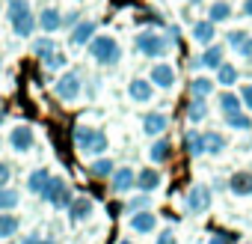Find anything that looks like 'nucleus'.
<instances>
[{"mask_svg": "<svg viewBox=\"0 0 252 244\" xmlns=\"http://www.w3.org/2000/svg\"><path fill=\"white\" fill-rule=\"evenodd\" d=\"M74 146H77V152H83V155H104L107 146H110V140H107V134L98 131V128L77 125V128H74Z\"/></svg>", "mask_w": 252, "mask_h": 244, "instance_id": "f257e3e1", "label": "nucleus"}, {"mask_svg": "<svg viewBox=\"0 0 252 244\" xmlns=\"http://www.w3.org/2000/svg\"><path fill=\"white\" fill-rule=\"evenodd\" d=\"M9 3V24H12V33L15 36H30L33 30H36V15L30 12V3L27 0H6Z\"/></svg>", "mask_w": 252, "mask_h": 244, "instance_id": "f03ea898", "label": "nucleus"}, {"mask_svg": "<svg viewBox=\"0 0 252 244\" xmlns=\"http://www.w3.org/2000/svg\"><path fill=\"white\" fill-rule=\"evenodd\" d=\"M89 54H92V60L101 63V66H116V63L122 60V48H119L116 36H92Z\"/></svg>", "mask_w": 252, "mask_h": 244, "instance_id": "7ed1b4c3", "label": "nucleus"}, {"mask_svg": "<svg viewBox=\"0 0 252 244\" xmlns=\"http://www.w3.org/2000/svg\"><path fill=\"white\" fill-rule=\"evenodd\" d=\"M134 45H137V51L140 54H146V57H152V60H160V57H166L169 54V39L166 36H160V33H155V30H143V33H137V39H134Z\"/></svg>", "mask_w": 252, "mask_h": 244, "instance_id": "20e7f679", "label": "nucleus"}, {"mask_svg": "<svg viewBox=\"0 0 252 244\" xmlns=\"http://www.w3.org/2000/svg\"><path fill=\"white\" fill-rule=\"evenodd\" d=\"M42 200H48L54 208H68V203L74 200V194H71V188H68V182H65V179L51 176V182H48V188H45Z\"/></svg>", "mask_w": 252, "mask_h": 244, "instance_id": "39448f33", "label": "nucleus"}, {"mask_svg": "<svg viewBox=\"0 0 252 244\" xmlns=\"http://www.w3.org/2000/svg\"><path fill=\"white\" fill-rule=\"evenodd\" d=\"M80 86H83L80 72H65V75H60V81L54 83V92H57L60 101H74V98L80 95Z\"/></svg>", "mask_w": 252, "mask_h": 244, "instance_id": "423d86ee", "label": "nucleus"}, {"mask_svg": "<svg viewBox=\"0 0 252 244\" xmlns=\"http://www.w3.org/2000/svg\"><path fill=\"white\" fill-rule=\"evenodd\" d=\"M187 208H190L193 214L208 211V208H211V188H208V185H193L190 194H187Z\"/></svg>", "mask_w": 252, "mask_h": 244, "instance_id": "0eeeda50", "label": "nucleus"}, {"mask_svg": "<svg viewBox=\"0 0 252 244\" xmlns=\"http://www.w3.org/2000/svg\"><path fill=\"white\" fill-rule=\"evenodd\" d=\"M33 143H36V134H33L30 125H15V128L9 131V146H12L15 152H30Z\"/></svg>", "mask_w": 252, "mask_h": 244, "instance_id": "6e6552de", "label": "nucleus"}, {"mask_svg": "<svg viewBox=\"0 0 252 244\" xmlns=\"http://www.w3.org/2000/svg\"><path fill=\"white\" fill-rule=\"evenodd\" d=\"M92 211H95V203H92L89 197H74V200L68 203V217H71V223H83V220H89Z\"/></svg>", "mask_w": 252, "mask_h": 244, "instance_id": "1a4fd4ad", "label": "nucleus"}, {"mask_svg": "<svg viewBox=\"0 0 252 244\" xmlns=\"http://www.w3.org/2000/svg\"><path fill=\"white\" fill-rule=\"evenodd\" d=\"M134 185H137V173H134L131 167H119V170H113V176H110V188H113L116 194L131 191Z\"/></svg>", "mask_w": 252, "mask_h": 244, "instance_id": "9d476101", "label": "nucleus"}, {"mask_svg": "<svg viewBox=\"0 0 252 244\" xmlns=\"http://www.w3.org/2000/svg\"><path fill=\"white\" fill-rule=\"evenodd\" d=\"M152 86H160V89H169V86H175V69L169 66V63H155L152 66V81H149Z\"/></svg>", "mask_w": 252, "mask_h": 244, "instance_id": "9b49d317", "label": "nucleus"}, {"mask_svg": "<svg viewBox=\"0 0 252 244\" xmlns=\"http://www.w3.org/2000/svg\"><path fill=\"white\" fill-rule=\"evenodd\" d=\"M95 30H98V24H95V21H77V24H74V30H71V45H74V48L89 45V42H92V36H95Z\"/></svg>", "mask_w": 252, "mask_h": 244, "instance_id": "f8f14e48", "label": "nucleus"}, {"mask_svg": "<svg viewBox=\"0 0 252 244\" xmlns=\"http://www.w3.org/2000/svg\"><path fill=\"white\" fill-rule=\"evenodd\" d=\"M155 226H158V214H155L152 208H146V211H137V214H131V229H134V232L146 235V232H155Z\"/></svg>", "mask_w": 252, "mask_h": 244, "instance_id": "ddd939ff", "label": "nucleus"}, {"mask_svg": "<svg viewBox=\"0 0 252 244\" xmlns=\"http://www.w3.org/2000/svg\"><path fill=\"white\" fill-rule=\"evenodd\" d=\"M166 125H169L166 113H146V116H143V131H146L149 137H160V134L166 131Z\"/></svg>", "mask_w": 252, "mask_h": 244, "instance_id": "4468645a", "label": "nucleus"}, {"mask_svg": "<svg viewBox=\"0 0 252 244\" xmlns=\"http://www.w3.org/2000/svg\"><path fill=\"white\" fill-rule=\"evenodd\" d=\"M39 27H42L45 33H57V30L63 27V12L54 9V6L42 9V12H39Z\"/></svg>", "mask_w": 252, "mask_h": 244, "instance_id": "2eb2a0df", "label": "nucleus"}, {"mask_svg": "<svg viewBox=\"0 0 252 244\" xmlns=\"http://www.w3.org/2000/svg\"><path fill=\"white\" fill-rule=\"evenodd\" d=\"M48 182H51V173H48L45 167H39V170H33V173L27 176V191H30L33 197H42L45 188H48Z\"/></svg>", "mask_w": 252, "mask_h": 244, "instance_id": "dca6fc26", "label": "nucleus"}, {"mask_svg": "<svg viewBox=\"0 0 252 244\" xmlns=\"http://www.w3.org/2000/svg\"><path fill=\"white\" fill-rule=\"evenodd\" d=\"M160 182H163V176L158 173V170H143V173H137V188L143 191V194H152V191H158L160 188Z\"/></svg>", "mask_w": 252, "mask_h": 244, "instance_id": "f3484780", "label": "nucleus"}, {"mask_svg": "<svg viewBox=\"0 0 252 244\" xmlns=\"http://www.w3.org/2000/svg\"><path fill=\"white\" fill-rule=\"evenodd\" d=\"M128 95H131L134 101H149V98L155 95V86H152L149 81H143V78H134V81L128 83Z\"/></svg>", "mask_w": 252, "mask_h": 244, "instance_id": "a211bd4d", "label": "nucleus"}, {"mask_svg": "<svg viewBox=\"0 0 252 244\" xmlns=\"http://www.w3.org/2000/svg\"><path fill=\"white\" fill-rule=\"evenodd\" d=\"M228 188H231V194H237V197H249L252 194V173L246 170V173H234L231 179H228Z\"/></svg>", "mask_w": 252, "mask_h": 244, "instance_id": "6ab92c4d", "label": "nucleus"}, {"mask_svg": "<svg viewBox=\"0 0 252 244\" xmlns=\"http://www.w3.org/2000/svg\"><path fill=\"white\" fill-rule=\"evenodd\" d=\"M222 57H225V51H222L220 45H211V48H208L196 63H193V66H199V63H202V66H208V69H220V66H222Z\"/></svg>", "mask_w": 252, "mask_h": 244, "instance_id": "aec40b11", "label": "nucleus"}, {"mask_svg": "<svg viewBox=\"0 0 252 244\" xmlns=\"http://www.w3.org/2000/svg\"><path fill=\"white\" fill-rule=\"evenodd\" d=\"M18 203H21V194L15 188H9V185L0 188V211H15Z\"/></svg>", "mask_w": 252, "mask_h": 244, "instance_id": "412c9836", "label": "nucleus"}, {"mask_svg": "<svg viewBox=\"0 0 252 244\" xmlns=\"http://www.w3.org/2000/svg\"><path fill=\"white\" fill-rule=\"evenodd\" d=\"M54 51H57V42H54L51 36H42V39H36V42H33V57H36V60H42V63H45Z\"/></svg>", "mask_w": 252, "mask_h": 244, "instance_id": "4be33fe9", "label": "nucleus"}, {"mask_svg": "<svg viewBox=\"0 0 252 244\" xmlns=\"http://www.w3.org/2000/svg\"><path fill=\"white\" fill-rule=\"evenodd\" d=\"M202 137H205V155H220L225 149V137L220 131H205Z\"/></svg>", "mask_w": 252, "mask_h": 244, "instance_id": "5701e85b", "label": "nucleus"}, {"mask_svg": "<svg viewBox=\"0 0 252 244\" xmlns=\"http://www.w3.org/2000/svg\"><path fill=\"white\" fill-rule=\"evenodd\" d=\"M18 217L12 214V211H0V238H12L15 232H18Z\"/></svg>", "mask_w": 252, "mask_h": 244, "instance_id": "b1692460", "label": "nucleus"}, {"mask_svg": "<svg viewBox=\"0 0 252 244\" xmlns=\"http://www.w3.org/2000/svg\"><path fill=\"white\" fill-rule=\"evenodd\" d=\"M214 24L211 21H199V24H193V39L199 42V45H211L214 42Z\"/></svg>", "mask_w": 252, "mask_h": 244, "instance_id": "393cba45", "label": "nucleus"}, {"mask_svg": "<svg viewBox=\"0 0 252 244\" xmlns=\"http://www.w3.org/2000/svg\"><path fill=\"white\" fill-rule=\"evenodd\" d=\"M169 152H172V143L160 137V140H155V143H152V149H149V158H152L155 164H163V161L169 158Z\"/></svg>", "mask_w": 252, "mask_h": 244, "instance_id": "a878e982", "label": "nucleus"}, {"mask_svg": "<svg viewBox=\"0 0 252 244\" xmlns=\"http://www.w3.org/2000/svg\"><path fill=\"white\" fill-rule=\"evenodd\" d=\"M190 92H193V98H208L214 92V81L211 78H193L190 81Z\"/></svg>", "mask_w": 252, "mask_h": 244, "instance_id": "bb28decb", "label": "nucleus"}, {"mask_svg": "<svg viewBox=\"0 0 252 244\" xmlns=\"http://www.w3.org/2000/svg\"><path fill=\"white\" fill-rule=\"evenodd\" d=\"M208 12H211L208 21H211V24H220V21H225V18L231 15V3H228V0H217V3H214Z\"/></svg>", "mask_w": 252, "mask_h": 244, "instance_id": "cd10ccee", "label": "nucleus"}, {"mask_svg": "<svg viewBox=\"0 0 252 244\" xmlns=\"http://www.w3.org/2000/svg\"><path fill=\"white\" fill-rule=\"evenodd\" d=\"M240 98L234 95V92H222L220 95V110H222V116H228V113H240Z\"/></svg>", "mask_w": 252, "mask_h": 244, "instance_id": "c85d7f7f", "label": "nucleus"}, {"mask_svg": "<svg viewBox=\"0 0 252 244\" xmlns=\"http://www.w3.org/2000/svg\"><path fill=\"white\" fill-rule=\"evenodd\" d=\"M208 116V104H205V98H193L190 104H187V119L190 122H202Z\"/></svg>", "mask_w": 252, "mask_h": 244, "instance_id": "c756f323", "label": "nucleus"}, {"mask_svg": "<svg viewBox=\"0 0 252 244\" xmlns=\"http://www.w3.org/2000/svg\"><path fill=\"white\" fill-rule=\"evenodd\" d=\"M184 146H187V152H190V155H205V137H202L199 131H187Z\"/></svg>", "mask_w": 252, "mask_h": 244, "instance_id": "7c9ffc66", "label": "nucleus"}, {"mask_svg": "<svg viewBox=\"0 0 252 244\" xmlns=\"http://www.w3.org/2000/svg\"><path fill=\"white\" fill-rule=\"evenodd\" d=\"M225 125H228V128H237V131H249V128H252V119H249L246 113H228V116H225Z\"/></svg>", "mask_w": 252, "mask_h": 244, "instance_id": "2f4dec72", "label": "nucleus"}, {"mask_svg": "<svg viewBox=\"0 0 252 244\" xmlns=\"http://www.w3.org/2000/svg\"><path fill=\"white\" fill-rule=\"evenodd\" d=\"M217 81H220L222 86H231V83H237V69H234V66H228V63H222V66L217 69Z\"/></svg>", "mask_w": 252, "mask_h": 244, "instance_id": "473e14b6", "label": "nucleus"}, {"mask_svg": "<svg viewBox=\"0 0 252 244\" xmlns=\"http://www.w3.org/2000/svg\"><path fill=\"white\" fill-rule=\"evenodd\" d=\"M113 170H116V164H113L110 158H98V161L92 164V176H98V179H110Z\"/></svg>", "mask_w": 252, "mask_h": 244, "instance_id": "72a5a7b5", "label": "nucleus"}, {"mask_svg": "<svg viewBox=\"0 0 252 244\" xmlns=\"http://www.w3.org/2000/svg\"><path fill=\"white\" fill-rule=\"evenodd\" d=\"M149 205H152L149 194H140V197H131V200H128V205H125V211H131V214H137V211H146Z\"/></svg>", "mask_w": 252, "mask_h": 244, "instance_id": "f704fd0d", "label": "nucleus"}, {"mask_svg": "<svg viewBox=\"0 0 252 244\" xmlns=\"http://www.w3.org/2000/svg\"><path fill=\"white\" fill-rule=\"evenodd\" d=\"M65 63H68V57L63 54V51H54L48 60H45V69H51V72H57V69H65Z\"/></svg>", "mask_w": 252, "mask_h": 244, "instance_id": "c9c22d12", "label": "nucleus"}, {"mask_svg": "<svg viewBox=\"0 0 252 244\" xmlns=\"http://www.w3.org/2000/svg\"><path fill=\"white\" fill-rule=\"evenodd\" d=\"M9 182H12V167L6 161H0V188H6Z\"/></svg>", "mask_w": 252, "mask_h": 244, "instance_id": "e433bc0d", "label": "nucleus"}, {"mask_svg": "<svg viewBox=\"0 0 252 244\" xmlns=\"http://www.w3.org/2000/svg\"><path fill=\"white\" fill-rule=\"evenodd\" d=\"M237 98H240V104H243V107H249V110H252V83H243V89H240V95H237Z\"/></svg>", "mask_w": 252, "mask_h": 244, "instance_id": "4c0bfd02", "label": "nucleus"}, {"mask_svg": "<svg viewBox=\"0 0 252 244\" xmlns=\"http://www.w3.org/2000/svg\"><path fill=\"white\" fill-rule=\"evenodd\" d=\"M243 42H246V33H243V30H231V33H228V45H234V48H240Z\"/></svg>", "mask_w": 252, "mask_h": 244, "instance_id": "58836bf2", "label": "nucleus"}, {"mask_svg": "<svg viewBox=\"0 0 252 244\" xmlns=\"http://www.w3.org/2000/svg\"><path fill=\"white\" fill-rule=\"evenodd\" d=\"M155 244H178V241H175V232H172V229H163Z\"/></svg>", "mask_w": 252, "mask_h": 244, "instance_id": "ea45409f", "label": "nucleus"}, {"mask_svg": "<svg viewBox=\"0 0 252 244\" xmlns=\"http://www.w3.org/2000/svg\"><path fill=\"white\" fill-rule=\"evenodd\" d=\"M231 241H234V238H231V235H225V232H217V235H211V238H208V244H231Z\"/></svg>", "mask_w": 252, "mask_h": 244, "instance_id": "a19ab883", "label": "nucleus"}, {"mask_svg": "<svg viewBox=\"0 0 252 244\" xmlns=\"http://www.w3.org/2000/svg\"><path fill=\"white\" fill-rule=\"evenodd\" d=\"M240 54L246 57V63H252V36H246V42L240 45Z\"/></svg>", "mask_w": 252, "mask_h": 244, "instance_id": "79ce46f5", "label": "nucleus"}, {"mask_svg": "<svg viewBox=\"0 0 252 244\" xmlns=\"http://www.w3.org/2000/svg\"><path fill=\"white\" fill-rule=\"evenodd\" d=\"M21 244H42V238H39V235H36V232H33V235H27V238H24V241H21Z\"/></svg>", "mask_w": 252, "mask_h": 244, "instance_id": "37998d69", "label": "nucleus"}, {"mask_svg": "<svg viewBox=\"0 0 252 244\" xmlns=\"http://www.w3.org/2000/svg\"><path fill=\"white\" fill-rule=\"evenodd\" d=\"M243 12H246V15H252V0H243Z\"/></svg>", "mask_w": 252, "mask_h": 244, "instance_id": "c03bdc74", "label": "nucleus"}, {"mask_svg": "<svg viewBox=\"0 0 252 244\" xmlns=\"http://www.w3.org/2000/svg\"><path fill=\"white\" fill-rule=\"evenodd\" d=\"M3 119H6V110H3V107H0V125H3Z\"/></svg>", "mask_w": 252, "mask_h": 244, "instance_id": "a18cd8bd", "label": "nucleus"}, {"mask_svg": "<svg viewBox=\"0 0 252 244\" xmlns=\"http://www.w3.org/2000/svg\"><path fill=\"white\" fill-rule=\"evenodd\" d=\"M42 244H60V241H45V238H42Z\"/></svg>", "mask_w": 252, "mask_h": 244, "instance_id": "49530a36", "label": "nucleus"}, {"mask_svg": "<svg viewBox=\"0 0 252 244\" xmlns=\"http://www.w3.org/2000/svg\"><path fill=\"white\" fill-rule=\"evenodd\" d=\"M119 244H134V241H128V238H125V241H119Z\"/></svg>", "mask_w": 252, "mask_h": 244, "instance_id": "de8ad7c7", "label": "nucleus"}, {"mask_svg": "<svg viewBox=\"0 0 252 244\" xmlns=\"http://www.w3.org/2000/svg\"><path fill=\"white\" fill-rule=\"evenodd\" d=\"M190 3H199V0H190Z\"/></svg>", "mask_w": 252, "mask_h": 244, "instance_id": "09e8293b", "label": "nucleus"}]
</instances>
